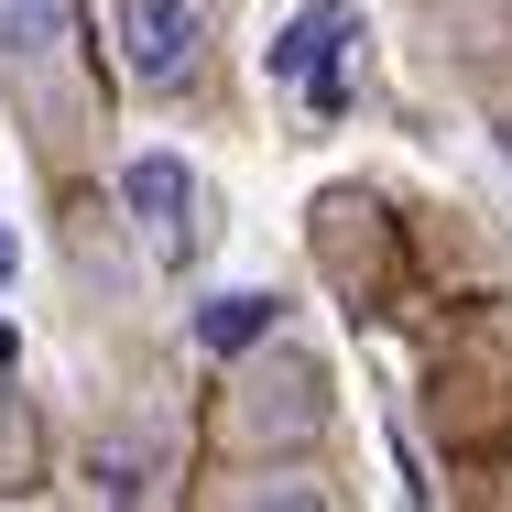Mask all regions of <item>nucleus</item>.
I'll return each mask as SVG.
<instances>
[{
    "label": "nucleus",
    "mask_w": 512,
    "mask_h": 512,
    "mask_svg": "<svg viewBox=\"0 0 512 512\" xmlns=\"http://www.w3.org/2000/svg\"><path fill=\"white\" fill-rule=\"evenodd\" d=\"M0 109H11V131H22L44 186H88L109 164L120 77L99 55V11L88 0H0Z\"/></svg>",
    "instance_id": "1"
},
{
    "label": "nucleus",
    "mask_w": 512,
    "mask_h": 512,
    "mask_svg": "<svg viewBox=\"0 0 512 512\" xmlns=\"http://www.w3.org/2000/svg\"><path fill=\"white\" fill-rule=\"evenodd\" d=\"M88 11H99V55H109V77H120V99H142V109L218 99L229 0H88Z\"/></svg>",
    "instance_id": "2"
},
{
    "label": "nucleus",
    "mask_w": 512,
    "mask_h": 512,
    "mask_svg": "<svg viewBox=\"0 0 512 512\" xmlns=\"http://www.w3.org/2000/svg\"><path fill=\"white\" fill-rule=\"evenodd\" d=\"M327 360H316L306 338H284V327H262L240 360H229V382H218V404H207V436H218V458H316V436H327Z\"/></svg>",
    "instance_id": "3"
},
{
    "label": "nucleus",
    "mask_w": 512,
    "mask_h": 512,
    "mask_svg": "<svg viewBox=\"0 0 512 512\" xmlns=\"http://www.w3.org/2000/svg\"><path fill=\"white\" fill-rule=\"evenodd\" d=\"M120 207H131L142 262L186 273V262L207 251V186L186 175V153H120Z\"/></svg>",
    "instance_id": "4"
},
{
    "label": "nucleus",
    "mask_w": 512,
    "mask_h": 512,
    "mask_svg": "<svg viewBox=\"0 0 512 512\" xmlns=\"http://www.w3.org/2000/svg\"><path fill=\"white\" fill-rule=\"evenodd\" d=\"M197 502H229V512H262V502L327 512V502H338V480H327L316 458H218V469L197 480Z\"/></svg>",
    "instance_id": "5"
},
{
    "label": "nucleus",
    "mask_w": 512,
    "mask_h": 512,
    "mask_svg": "<svg viewBox=\"0 0 512 512\" xmlns=\"http://www.w3.org/2000/svg\"><path fill=\"white\" fill-rule=\"evenodd\" d=\"M295 88H316V99L338 109V66H349V11L338 0H316V11H295V33H284V55H273Z\"/></svg>",
    "instance_id": "6"
},
{
    "label": "nucleus",
    "mask_w": 512,
    "mask_h": 512,
    "mask_svg": "<svg viewBox=\"0 0 512 512\" xmlns=\"http://www.w3.org/2000/svg\"><path fill=\"white\" fill-rule=\"evenodd\" d=\"M44 480V436H33V404H22V382L0 371V491H33Z\"/></svg>",
    "instance_id": "7"
}]
</instances>
